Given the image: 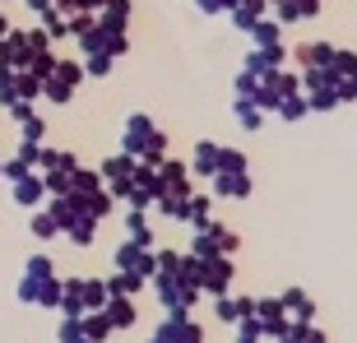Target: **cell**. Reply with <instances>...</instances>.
<instances>
[{
  "instance_id": "obj_1",
  "label": "cell",
  "mask_w": 357,
  "mask_h": 343,
  "mask_svg": "<svg viewBox=\"0 0 357 343\" xmlns=\"http://www.w3.org/2000/svg\"><path fill=\"white\" fill-rule=\"evenodd\" d=\"M260 14H265V0H237V5H232V24L251 33V28L260 24Z\"/></svg>"
},
{
  "instance_id": "obj_2",
  "label": "cell",
  "mask_w": 357,
  "mask_h": 343,
  "mask_svg": "<svg viewBox=\"0 0 357 343\" xmlns=\"http://www.w3.org/2000/svg\"><path fill=\"white\" fill-rule=\"evenodd\" d=\"M130 19V0H107L102 5V28H126Z\"/></svg>"
},
{
  "instance_id": "obj_3",
  "label": "cell",
  "mask_w": 357,
  "mask_h": 343,
  "mask_svg": "<svg viewBox=\"0 0 357 343\" xmlns=\"http://www.w3.org/2000/svg\"><path fill=\"white\" fill-rule=\"evenodd\" d=\"M251 33H255V42H260V47H274V42H278V24H265V19H260Z\"/></svg>"
},
{
  "instance_id": "obj_4",
  "label": "cell",
  "mask_w": 357,
  "mask_h": 343,
  "mask_svg": "<svg viewBox=\"0 0 357 343\" xmlns=\"http://www.w3.org/2000/svg\"><path fill=\"white\" fill-rule=\"evenodd\" d=\"M195 167H199V172H213V167H218V148H213V144H199Z\"/></svg>"
},
{
  "instance_id": "obj_5",
  "label": "cell",
  "mask_w": 357,
  "mask_h": 343,
  "mask_svg": "<svg viewBox=\"0 0 357 343\" xmlns=\"http://www.w3.org/2000/svg\"><path fill=\"white\" fill-rule=\"evenodd\" d=\"M5 33H10V28H5V14H0V38H5Z\"/></svg>"
}]
</instances>
